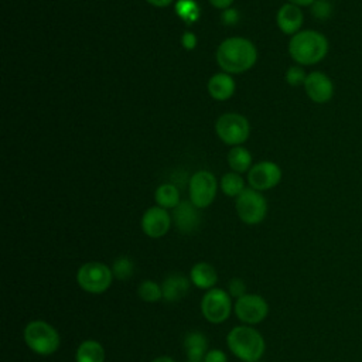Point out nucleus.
I'll use <instances>...</instances> for the list:
<instances>
[{
  "mask_svg": "<svg viewBox=\"0 0 362 362\" xmlns=\"http://www.w3.org/2000/svg\"><path fill=\"white\" fill-rule=\"evenodd\" d=\"M257 59V52L252 41L243 37L223 40L216 49V61L228 74H242L250 69Z\"/></svg>",
  "mask_w": 362,
  "mask_h": 362,
  "instance_id": "f257e3e1",
  "label": "nucleus"
},
{
  "mask_svg": "<svg viewBox=\"0 0 362 362\" xmlns=\"http://www.w3.org/2000/svg\"><path fill=\"white\" fill-rule=\"evenodd\" d=\"M329 51L328 38L315 30H301L288 41V54L301 66L321 62Z\"/></svg>",
  "mask_w": 362,
  "mask_h": 362,
  "instance_id": "f03ea898",
  "label": "nucleus"
},
{
  "mask_svg": "<svg viewBox=\"0 0 362 362\" xmlns=\"http://www.w3.org/2000/svg\"><path fill=\"white\" fill-rule=\"evenodd\" d=\"M229 351L243 362L260 361L266 351L263 335L250 325L233 327L226 337Z\"/></svg>",
  "mask_w": 362,
  "mask_h": 362,
  "instance_id": "7ed1b4c3",
  "label": "nucleus"
},
{
  "mask_svg": "<svg viewBox=\"0 0 362 362\" xmlns=\"http://www.w3.org/2000/svg\"><path fill=\"white\" fill-rule=\"evenodd\" d=\"M23 338L25 345L34 354L41 356L55 354L61 344L57 328L42 320L30 321L23 331Z\"/></svg>",
  "mask_w": 362,
  "mask_h": 362,
  "instance_id": "20e7f679",
  "label": "nucleus"
},
{
  "mask_svg": "<svg viewBox=\"0 0 362 362\" xmlns=\"http://www.w3.org/2000/svg\"><path fill=\"white\" fill-rule=\"evenodd\" d=\"M113 281L112 269L102 262H88L76 272L78 286L89 294L105 293Z\"/></svg>",
  "mask_w": 362,
  "mask_h": 362,
  "instance_id": "39448f33",
  "label": "nucleus"
},
{
  "mask_svg": "<svg viewBox=\"0 0 362 362\" xmlns=\"http://www.w3.org/2000/svg\"><path fill=\"white\" fill-rule=\"evenodd\" d=\"M236 212L246 225L260 223L267 212V202L264 197L253 188H245L236 197Z\"/></svg>",
  "mask_w": 362,
  "mask_h": 362,
  "instance_id": "423d86ee",
  "label": "nucleus"
},
{
  "mask_svg": "<svg viewBox=\"0 0 362 362\" xmlns=\"http://www.w3.org/2000/svg\"><path fill=\"white\" fill-rule=\"evenodd\" d=\"M233 304L229 293L223 288L214 287L206 290L201 298V313L204 318L212 324H221L226 321L232 313Z\"/></svg>",
  "mask_w": 362,
  "mask_h": 362,
  "instance_id": "0eeeda50",
  "label": "nucleus"
},
{
  "mask_svg": "<svg viewBox=\"0 0 362 362\" xmlns=\"http://www.w3.org/2000/svg\"><path fill=\"white\" fill-rule=\"evenodd\" d=\"M215 130L225 144L239 146L249 137L250 126L245 116L239 113H225L216 120Z\"/></svg>",
  "mask_w": 362,
  "mask_h": 362,
  "instance_id": "6e6552de",
  "label": "nucleus"
},
{
  "mask_svg": "<svg viewBox=\"0 0 362 362\" xmlns=\"http://www.w3.org/2000/svg\"><path fill=\"white\" fill-rule=\"evenodd\" d=\"M233 311L245 325H255L267 317L269 304L262 296L247 293L235 301Z\"/></svg>",
  "mask_w": 362,
  "mask_h": 362,
  "instance_id": "1a4fd4ad",
  "label": "nucleus"
},
{
  "mask_svg": "<svg viewBox=\"0 0 362 362\" xmlns=\"http://www.w3.org/2000/svg\"><path fill=\"white\" fill-rule=\"evenodd\" d=\"M216 189V178L212 173L197 171L189 180V201L197 208H206L214 202Z\"/></svg>",
  "mask_w": 362,
  "mask_h": 362,
  "instance_id": "9d476101",
  "label": "nucleus"
},
{
  "mask_svg": "<svg viewBox=\"0 0 362 362\" xmlns=\"http://www.w3.org/2000/svg\"><path fill=\"white\" fill-rule=\"evenodd\" d=\"M303 86L307 96L314 103H318V105L329 102L335 93V86L332 79L322 71H313L307 74V78Z\"/></svg>",
  "mask_w": 362,
  "mask_h": 362,
  "instance_id": "9b49d317",
  "label": "nucleus"
},
{
  "mask_svg": "<svg viewBox=\"0 0 362 362\" xmlns=\"http://www.w3.org/2000/svg\"><path fill=\"white\" fill-rule=\"evenodd\" d=\"M281 180V170L273 161H260L249 170L247 181L253 189L264 191L276 187Z\"/></svg>",
  "mask_w": 362,
  "mask_h": 362,
  "instance_id": "f8f14e48",
  "label": "nucleus"
},
{
  "mask_svg": "<svg viewBox=\"0 0 362 362\" xmlns=\"http://www.w3.org/2000/svg\"><path fill=\"white\" fill-rule=\"evenodd\" d=\"M173 218L167 212L165 208L161 206H151L148 208L141 218V229L143 232L153 239L164 236L171 226Z\"/></svg>",
  "mask_w": 362,
  "mask_h": 362,
  "instance_id": "ddd939ff",
  "label": "nucleus"
},
{
  "mask_svg": "<svg viewBox=\"0 0 362 362\" xmlns=\"http://www.w3.org/2000/svg\"><path fill=\"white\" fill-rule=\"evenodd\" d=\"M198 209L191 201H181L173 209V221L180 232L191 233L198 229L201 222Z\"/></svg>",
  "mask_w": 362,
  "mask_h": 362,
  "instance_id": "4468645a",
  "label": "nucleus"
},
{
  "mask_svg": "<svg viewBox=\"0 0 362 362\" xmlns=\"http://www.w3.org/2000/svg\"><path fill=\"white\" fill-rule=\"evenodd\" d=\"M276 21L281 33L294 35L298 31H301V27L304 23V14L298 6L286 3L279 8Z\"/></svg>",
  "mask_w": 362,
  "mask_h": 362,
  "instance_id": "2eb2a0df",
  "label": "nucleus"
},
{
  "mask_svg": "<svg viewBox=\"0 0 362 362\" xmlns=\"http://www.w3.org/2000/svg\"><path fill=\"white\" fill-rule=\"evenodd\" d=\"M191 280L182 274H170L161 283L163 298L168 303H177L184 298L189 290Z\"/></svg>",
  "mask_w": 362,
  "mask_h": 362,
  "instance_id": "dca6fc26",
  "label": "nucleus"
},
{
  "mask_svg": "<svg viewBox=\"0 0 362 362\" xmlns=\"http://www.w3.org/2000/svg\"><path fill=\"white\" fill-rule=\"evenodd\" d=\"M191 283L201 290H211L218 281V273L215 267L206 262H198L189 272Z\"/></svg>",
  "mask_w": 362,
  "mask_h": 362,
  "instance_id": "f3484780",
  "label": "nucleus"
},
{
  "mask_svg": "<svg viewBox=\"0 0 362 362\" xmlns=\"http://www.w3.org/2000/svg\"><path fill=\"white\" fill-rule=\"evenodd\" d=\"M208 92L216 100H226L235 92V81L226 72L215 74L208 81Z\"/></svg>",
  "mask_w": 362,
  "mask_h": 362,
  "instance_id": "a211bd4d",
  "label": "nucleus"
},
{
  "mask_svg": "<svg viewBox=\"0 0 362 362\" xmlns=\"http://www.w3.org/2000/svg\"><path fill=\"white\" fill-rule=\"evenodd\" d=\"M184 349L188 361H204L208 349L206 337L199 331H191L184 338Z\"/></svg>",
  "mask_w": 362,
  "mask_h": 362,
  "instance_id": "6ab92c4d",
  "label": "nucleus"
},
{
  "mask_svg": "<svg viewBox=\"0 0 362 362\" xmlns=\"http://www.w3.org/2000/svg\"><path fill=\"white\" fill-rule=\"evenodd\" d=\"M76 362H105V348L96 339H85L75 352Z\"/></svg>",
  "mask_w": 362,
  "mask_h": 362,
  "instance_id": "aec40b11",
  "label": "nucleus"
},
{
  "mask_svg": "<svg viewBox=\"0 0 362 362\" xmlns=\"http://www.w3.org/2000/svg\"><path fill=\"white\" fill-rule=\"evenodd\" d=\"M154 199L158 206L161 208H171L174 209L181 201H180V191L173 184H161L154 194Z\"/></svg>",
  "mask_w": 362,
  "mask_h": 362,
  "instance_id": "412c9836",
  "label": "nucleus"
},
{
  "mask_svg": "<svg viewBox=\"0 0 362 362\" xmlns=\"http://www.w3.org/2000/svg\"><path fill=\"white\" fill-rule=\"evenodd\" d=\"M228 163L235 173H245L252 168V156L242 146H235L228 153Z\"/></svg>",
  "mask_w": 362,
  "mask_h": 362,
  "instance_id": "4be33fe9",
  "label": "nucleus"
},
{
  "mask_svg": "<svg viewBox=\"0 0 362 362\" xmlns=\"http://www.w3.org/2000/svg\"><path fill=\"white\" fill-rule=\"evenodd\" d=\"M139 297L146 303H156L163 298V290L154 280H143L137 287Z\"/></svg>",
  "mask_w": 362,
  "mask_h": 362,
  "instance_id": "5701e85b",
  "label": "nucleus"
},
{
  "mask_svg": "<svg viewBox=\"0 0 362 362\" xmlns=\"http://www.w3.org/2000/svg\"><path fill=\"white\" fill-rule=\"evenodd\" d=\"M221 189L228 197H238L245 189L242 177L238 173H226L221 180Z\"/></svg>",
  "mask_w": 362,
  "mask_h": 362,
  "instance_id": "b1692460",
  "label": "nucleus"
},
{
  "mask_svg": "<svg viewBox=\"0 0 362 362\" xmlns=\"http://www.w3.org/2000/svg\"><path fill=\"white\" fill-rule=\"evenodd\" d=\"M110 269H112L113 277H116L117 280H127L133 276L134 262L129 256H119L117 259H115Z\"/></svg>",
  "mask_w": 362,
  "mask_h": 362,
  "instance_id": "393cba45",
  "label": "nucleus"
},
{
  "mask_svg": "<svg viewBox=\"0 0 362 362\" xmlns=\"http://www.w3.org/2000/svg\"><path fill=\"white\" fill-rule=\"evenodd\" d=\"M177 13L182 20H185L188 23L195 21L199 14L198 7H197L195 1H192V0H180L177 3Z\"/></svg>",
  "mask_w": 362,
  "mask_h": 362,
  "instance_id": "a878e982",
  "label": "nucleus"
},
{
  "mask_svg": "<svg viewBox=\"0 0 362 362\" xmlns=\"http://www.w3.org/2000/svg\"><path fill=\"white\" fill-rule=\"evenodd\" d=\"M311 14L314 16V18L320 20V21H325L332 16L334 7L332 3L329 0H315L311 6Z\"/></svg>",
  "mask_w": 362,
  "mask_h": 362,
  "instance_id": "bb28decb",
  "label": "nucleus"
},
{
  "mask_svg": "<svg viewBox=\"0 0 362 362\" xmlns=\"http://www.w3.org/2000/svg\"><path fill=\"white\" fill-rule=\"evenodd\" d=\"M305 78H307V74L301 65H293L286 71V81L290 86L304 85Z\"/></svg>",
  "mask_w": 362,
  "mask_h": 362,
  "instance_id": "cd10ccee",
  "label": "nucleus"
},
{
  "mask_svg": "<svg viewBox=\"0 0 362 362\" xmlns=\"http://www.w3.org/2000/svg\"><path fill=\"white\" fill-rule=\"evenodd\" d=\"M228 293H229L230 297H235L236 300L240 298L242 296L247 294L245 280L240 279V277H233V279H230V281H229V284H228Z\"/></svg>",
  "mask_w": 362,
  "mask_h": 362,
  "instance_id": "c85d7f7f",
  "label": "nucleus"
},
{
  "mask_svg": "<svg viewBox=\"0 0 362 362\" xmlns=\"http://www.w3.org/2000/svg\"><path fill=\"white\" fill-rule=\"evenodd\" d=\"M202 362H228V356L222 349H209Z\"/></svg>",
  "mask_w": 362,
  "mask_h": 362,
  "instance_id": "c756f323",
  "label": "nucleus"
},
{
  "mask_svg": "<svg viewBox=\"0 0 362 362\" xmlns=\"http://www.w3.org/2000/svg\"><path fill=\"white\" fill-rule=\"evenodd\" d=\"M238 20H239V13L235 8H226L222 14V23L223 24L230 25V24L238 23Z\"/></svg>",
  "mask_w": 362,
  "mask_h": 362,
  "instance_id": "7c9ffc66",
  "label": "nucleus"
},
{
  "mask_svg": "<svg viewBox=\"0 0 362 362\" xmlns=\"http://www.w3.org/2000/svg\"><path fill=\"white\" fill-rule=\"evenodd\" d=\"M181 42H182V45H184L187 49H192V48H195V45H197V37H195V34L187 31V33L182 34Z\"/></svg>",
  "mask_w": 362,
  "mask_h": 362,
  "instance_id": "2f4dec72",
  "label": "nucleus"
},
{
  "mask_svg": "<svg viewBox=\"0 0 362 362\" xmlns=\"http://www.w3.org/2000/svg\"><path fill=\"white\" fill-rule=\"evenodd\" d=\"M233 0H209V3L216 7V8H229V6L232 4Z\"/></svg>",
  "mask_w": 362,
  "mask_h": 362,
  "instance_id": "473e14b6",
  "label": "nucleus"
},
{
  "mask_svg": "<svg viewBox=\"0 0 362 362\" xmlns=\"http://www.w3.org/2000/svg\"><path fill=\"white\" fill-rule=\"evenodd\" d=\"M147 3H150L151 6H156V7H167L170 6V3L173 0H146Z\"/></svg>",
  "mask_w": 362,
  "mask_h": 362,
  "instance_id": "72a5a7b5",
  "label": "nucleus"
},
{
  "mask_svg": "<svg viewBox=\"0 0 362 362\" xmlns=\"http://www.w3.org/2000/svg\"><path fill=\"white\" fill-rule=\"evenodd\" d=\"M315 0H288V3L291 4H296L298 7H303V6H311Z\"/></svg>",
  "mask_w": 362,
  "mask_h": 362,
  "instance_id": "f704fd0d",
  "label": "nucleus"
},
{
  "mask_svg": "<svg viewBox=\"0 0 362 362\" xmlns=\"http://www.w3.org/2000/svg\"><path fill=\"white\" fill-rule=\"evenodd\" d=\"M151 362H175V361L173 358H170V356H158V358L153 359Z\"/></svg>",
  "mask_w": 362,
  "mask_h": 362,
  "instance_id": "c9c22d12",
  "label": "nucleus"
},
{
  "mask_svg": "<svg viewBox=\"0 0 362 362\" xmlns=\"http://www.w3.org/2000/svg\"><path fill=\"white\" fill-rule=\"evenodd\" d=\"M187 362H202V361H187Z\"/></svg>",
  "mask_w": 362,
  "mask_h": 362,
  "instance_id": "e433bc0d",
  "label": "nucleus"
},
{
  "mask_svg": "<svg viewBox=\"0 0 362 362\" xmlns=\"http://www.w3.org/2000/svg\"><path fill=\"white\" fill-rule=\"evenodd\" d=\"M255 362H260V361H255Z\"/></svg>",
  "mask_w": 362,
  "mask_h": 362,
  "instance_id": "4c0bfd02",
  "label": "nucleus"
}]
</instances>
